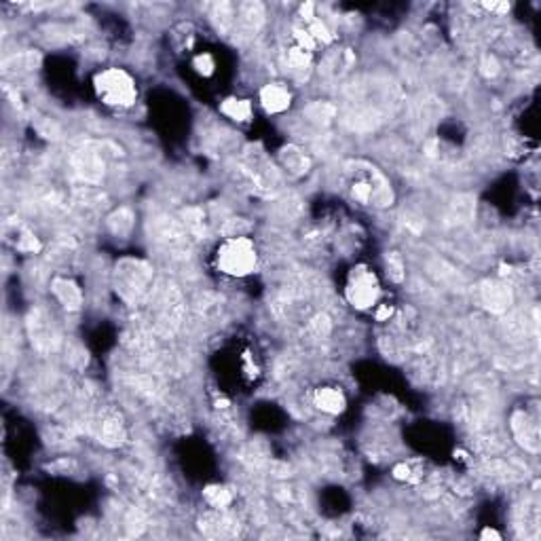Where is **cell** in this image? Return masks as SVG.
Instances as JSON below:
<instances>
[{"mask_svg": "<svg viewBox=\"0 0 541 541\" xmlns=\"http://www.w3.org/2000/svg\"><path fill=\"white\" fill-rule=\"evenodd\" d=\"M512 432L516 440L529 452L540 451V425L537 417L529 415L527 410H518L512 415Z\"/></svg>", "mask_w": 541, "mask_h": 541, "instance_id": "8992f818", "label": "cell"}, {"mask_svg": "<svg viewBox=\"0 0 541 541\" xmlns=\"http://www.w3.org/2000/svg\"><path fill=\"white\" fill-rule=\"evenodd\" d=\"M480 300L493 313H503L512 305V290L501 281H484L480 285Z\"/></svg>", "mask_w": 541, "mask_h": 541, "instance_id": "52a82bcc", "label": "cell"}, {"mask_svg": "<svg viewBox=\"0 0 541 541\" xmlns=\"http://www.w3.org/2000/svg\"><path fill=\"white\" fill-rule=\"evenodd\" d=\"M110 229L114 235L119 237H127L133 229V214L127 207H121L119 212H114L110 216Z\"/></svg>", "mask_w": 541, "mask_h": 541, "instance_id": "2e32d148", "label": "cell"}, {"mask_svg": "<svg viewBox=\"0 0 541 541\" xmlns=\"http://www.w3.org/2000/svg\"><path fill=\"white\" fill-rule=\"evenodd\" d=\"M77 170L87 180H99L102 174H104V163H102V159L95 153L85 151V153H81L77 157Z\"/></svg>", "mask_w": 541, "mask_h": 541, "instance_id": "4fadbf2b", "label": "cell"}, {"mask_svg": "<svg viewBox=\"0 0 541 541\" xmlns=\"http://www.w3.org/2000/svg\"><path fill=\"white\" fill-rule=\"evenodd\" d=\"M4 239L13 246V248H17V250H21V252H38L40 250V244H38V239L28 231V229H23V226H17V224H6L4 226Z\"/></svg>", "mask_w": 541, "mask_h": 541, "instance_id": "7c38bea8", "label": "cell"}, {"mask_svg": "<svg viewBox=\"0 0 541 541\" xmlns=\"http://www.w3.org/2000/svg\"><path fill=\"white\" fill-rule=\"evenodd\" d=\"M290 102H292L290 91L281 85H267L261 91V104L269 114H279V112L288 110Z\"/></svg>", "mask_w": 541, "mask_h": 541, "instance_id": "8fae6325", "label": "cell"}, {"mask_svg": "<svg viewBox=\"0 0 541 541\" xmlns=\"http://www.w3.org/2000/svg\"><path fill=\"white\" fill-rule=\"evenodd\" d=\"M220 110H222V114H226L229 119L239 121V123H246V121L252 119V104H250V99L229 97V99L222 102Z\"/></svg>", "mask_w": 541, "mask_h": 541, "instance_id": "5bb4252c", "label": "cell"}, {"mask_svg": "<svg viewBox=\"0 0 541 541\" xmlns=\"http://www.w3.org/2000/svg\"><path fill=\"white\" fill-rule=\"evenodd\" d=\"M51 292L62 302V307L68 309V311H77L83 305V292H81V288L72 279H64V277L53 279Z\"/></svg>", "mask_w": 541, "mask_h": 541, "instance_id": "ba28073f", "label": "cell"}, {"mask_svg": "<svg viewBox=\"0 0 541 541\" xmlns=\"http://www.w3.org/2000/svg\"><path fill=\"white\" fill-rule=\"evenodd\" d=\"M151 279H153V269L142 261H121L114 270L116 290L127 300L140 298L148 290Z\"/></svg>", "mask_w": 541, "mask_h": 541, "instance_id": "277c9868", "label": "cell"}, {"mask_svg": "<svg viewBox=\"0 0 541 541\" xmlns=\"http://www.w3.org/2000/svg\"><path fill=\"white\" fill-rule=\"evenodd\" d=\"M258 265V252L252 239L244 235H233L220 244L216 250V267L229 277H246L254 273Z\"/></svg>", "mask_w": 541, "mask_h": 541, "instance_id": "7a4b0ae2", "label": "cell"}, {"mask_svg": "<svg viewBox=\"0 0 541 541\" xmlns=\"http://www.w3.org/2000/svg\"><path fill=\"white\" fill-rule=\"evenodd\" d=\"M378 294H381V285H378V279L372 270L364 265L351 269L349 277H347V285H345V296L351 307L366 311L372 305H376Z\"/></svg>", "mask_w": 541, "mask_h": 541, "instance_id": "5b68a950", "label": "cell"}, {"mask_svg": "<svg viewBox=\"0 0 541 541\" xmlns=\"http://www.w3.org/2000/svg\"><path fill=\"white\" fill-rule=\"evenodd\" d=\"M482 66H484V75H491V77H493V75H497V72H499V68H497V62H495V58H486Z\"/></svg>", "mask_w": 541, "mask_h": 541, "instance_id": "603a6c76", "label": "cell"}, {"mask_svg": "<svg viewBox=\"0 0 541 541\" xmlns=\"http://www.w3.org/2000/svg\"><path fill=\"white\" fill-rule=\"evenodd\" d=\"M345 190L351 197V201L360 205H372V207H387L391 205L393 192L385 176L366 163H349L345 168Z\"/></svg>", "mask_w": 541, "mask_h": 541, "instance_id": "6da1fadb", "label": "cell"}, {"mask_svg": "<svg viewBox=\"0 0 541 541\" xmlns=\"http://www.w3.org/2000/svg\"><path fill=\"white\" fill-rule=\"evenodd\" d=\"M391 313H393V309H391L389 305H383V307L376 311V319H378V322H385V319L391 317Z\"/></svg>", "mask_w": 541, "mask_h": 541, "instance_id": "cb8c5ba5", "label": "cell"}, {"mask_svg": "<svg viewBox=\"0 0 541 541\" xmlns=\"http://www.w3.org/2000/svg\"><path fill=\"white\" fill-rule=\"evenodd\" d=\"M192 66H195V70H197L201 77H212V75H214V68H216V64H214V60H212L209 53L197 55L195 62H192Z\"/></svg>", "mask_w": 541, "mask_h": 541, "instance_id": "7402d4cb", "label": "cell"}, {"mask_svg": "<svg viewBox=\"0 0 541 541\" xmlns=\"http://www.w3.org/2000/svg\"><path fill=\"white\" fill-rule=\"evenodd\" d=\"M313 402L326 415H339L347 406V400H345L343 391L337 389V387H319V389H315Z\"/></svg>", "mask_w": 541, "mask_h": 541, "instance_id": "9c48e42d", "label": "cell"}, {"mask_svg": "<svg viewBox=\"0 0 541 541\" xmlns=\"http://www.w3.org/2000/svg\"><path fill=\"white\" fill-rule=\"evenodd\" d=\"M288 64H290L292 70L302 72V70H307L309 64H311V53L305 51V49H300V47H292V49L288 51Z\"/></svg>", "mask_w": 541, "mask_h": 541, "instance_id": "d6986e66", "label": "cell"}, {"mask_svg": "<svg viewBox=\"0 0 541 541\" xmlns=\"http://www.w3.org/2000/svg\"><path fill=\"white\" fill-rule=\"evenodd\" d=\"M305 30L311 34V38L317 43V45H328L332 40V32L328 30V26L322 21V19H311L309 26H305Z\"/></svg>", "mask_w": 541, "mask_h": 541, "instance_id": "ac0fdd59", "label": "cell"}, {"mask_svg": "<svg viewBox=\"0 0 541 541\" xmlns=\"http://www.w3.org/2000/svg\"><path fill=\"white\" fill-rule=\"evenodd\" d=\"M385 265H387V275H389L393 281H402V279H404V263H402V258H400L398 252H387Z\"/></svg>", "mask_w": 541, "mask_h": 541, "instance_id": "ffe728a7", "label": "cell"}, {"mask_svg": "<svg viewBox=\"0 0 541 541\" xmlns=\"http://www.w3.org/2000/svg\"><path fill=\"white\" fill-rule=\"evenodd\" d=\"M480 537H482V540H488V537H493V540H499V535H497L495 531H491V529H486V531H484Z\"/></svg>", "mask_w": 541, "mask_h": 541, "instance_id": "d4e9b609", "label": "cell"}, {"mask_svg": "<svg viewBox=\"0 0 541 541\" xmlns=\"http://www.w3.org/2000/svg\"><path fill=\"white\" fill-rule=\"evenodd\" d=\"M203 497H205V501H207L212 508H216V510H224V508L231 506V501H233L231 491L224 488V486H218V484L207 486V488L203 491Z\"/></svg>", "mask_w": 541, "mask_h": 541, "instance_id": "e0dca14e", "label": "cell"}, {"mask_svg": "<svg viewBox=\"0 0 541 541\" xmlns=\"http://www.w3.org/2000/svg\"><path fill=\"white\" fill-rule=\"evenodd\" d=\"M283 165H285V170L290 172V174H305V172H309V159L305 157V153H300L298 148H294V146H288L285 151H283Z\"/></svg>", "mask_w": 541, "mask_h": 541, "instance_id": "9a60e30c", "label": "cell"}, {"mask_svg": "<svg viewBox=\"0 0 541 541\" xmlns=\"http://www.w3.org/2000/svg\"><path fill=\"white\" fill-rule=\"evenodd\" d=\"M102 440L106 444H121L123 442V430L116 421H104L102 425Z\"/></svg>", "mask_w": 541, "mask_h": 541, "instance_id": "44dd1931", "label": "cell"}, {"mask_svg": "<svg viewBox=\"0 0 541 541\" xmlns=\"http://www.w3.org/2000/svg\"><path fill=\"white\" fill-rule=\"evenodd\" d=\"M263 17H265V11L258 2H246L235 13V26L246 34H254L261 28Z\"/></svg>", "mask_w": 541, "mask_h": 541, "instance_id": "30bf717a", "label": "cell"}, {"mask_svg": "<svg viewBox=\"0 0 541 541\" xmlns=\"http://www.w3.org/2000/svg\"><path fill=\"white\" fill-rule=\"evenodd\" d=\"M93 87H95V93L97 97L108 104V106H119V108H127L136 102L138 97V89H136V83L133 79L121 70V68H108V70H102L95 81H93Z\"/></svg>", "mask_w": 541, "mask_h": 541, "instance_id": "3957f363", "label": "cell"}]
</instances>
